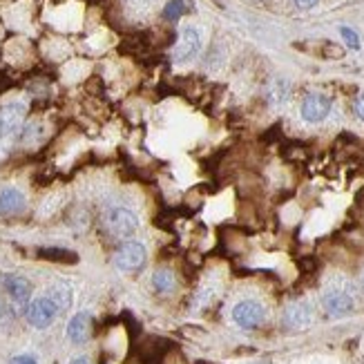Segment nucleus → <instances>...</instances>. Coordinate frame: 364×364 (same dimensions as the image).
Masks as SVG:
<instances>
[{"instance_id": "10", "label": "nucleus", "mask_w": 364, "mask_h": 364, "mask_svg": "<svg viewBox=\"0 0 364 364\" xmlns=\"http://www.w3.org/2000/svg\"><path fill=\"white\" fill-rule=\"evenodd\" d=\"M3 287L16 304H27L31 295V284L23 275H3Z\"/></svg>"}, {"instance_id": "9", "label": "nucleus", "mask_w": 364, "mask_h": 364, "mask_svg": "<svg viewBox=\"0 0 364 364\" xmlns=\"http://www.w3.org/2000/svg\"><path fill=\"white\" fill-rule=\"evenodd\" d=\"M92 336V315L81 311V313H76L74 318L70 320L68 324V338L72 344H83L87 342Z\"/></svg>"}, {"instance_id": "3", "label": "nucleus", "mask_w": 364, "mask_h": 364, "mask_svg": "<svg viewBox=\"0 0 364 364\" xmlns=\"http://www.w3.org/2000/svg\"><path fill=\"white\" fill-rule=\"evenodd\" d=\"M148 262V250L141 242H125L114 252V266L123 273H139Z\"/></svg>"}, {"instance_id": "11", "label": "nucleus", "mask_w": 364, "mask_h": 364, "mask_svg": "<svg viewBox=\"0 0 364 364\" xmlns=\"http://www.w3.org/2000/svg\"><path fill=\"white\" fill-rule=\"evenodd\" d=\"M25 208V197L21 190L5 188L0 190V213L3 215H18Z\"/></svg>"}, {"instance_id": "7", "label": "nucleus", "mask_w": 364, "mask_h": 364, "mask_svg": "<svg viewBox=\"0 0 364 364\" xmlns=\"http://www.w3.org/2000/svg\"><path fill=\"white\" fill-rule=\"evenodd\" d=\"M331 112V99L326 94L320 92H311L302 101V119L309 123H320L328 117Z\"/></svg>"}, {"instance_id": "13", "label": "nucleus", "mask_w": 364, "mask_h": 364, "mask_svg": "<svg viewBox=\"0 0 364 364\" xmlns=\"http://www.w3.org/2000/svg\"><path fill=\"white\" fill-rule=\"evenodd\" d=\"M152 287H154V291H159V293H170L172 289H175V275H172L170 271H166V268H161V271L154 273Z\"/></svg>"}, {"instance_id": "17", "label": "nucleus", "mask_w": 364, "mask_h": 364, "mask_svg": "<svg viewBox=\"0 0 364 364\" xmlns=\"http://www.w3.org/2000/svg\"><path fill=\"white\" fill-rule=\"evenodd\" d=\"M355 114L364 121V92H360V97L355 99Z\"/></svg>"}, {"instance_id": "2", "label": "nucleus", "mask_w": 364, "mask_h": 364, "mask_svg": "<svg viewBox=\"0 0 364 364\" xmlns=\"http://www.w3.org/2000/svg\"><path fill=\"white\" fill-rule=\"evenodd\" d=\"M322 304H324V311L328 315H333V318H344V315H349L355 309V293L351 289V284H346V282L331 284V287L324 291Z\"/></svg>"}, {"instance_id": "18", "label": "nucleus", "mask_w": 364, "mask_h": 364, "mask_svg": "<svg viewBox=\"0 0 364 364\" xmlns=\"http://www.w3.org/2000/svg\"><path fill=\"white\" fill-rule=\"evenodd\" d=\"M318 3H320V0H295V5L299 9H313Z\"/></svg>"}, {"instance_id": "5", "label": "nucleus", "mask_w": 364, "mask_h": 364, "mask_svg": "<svg viewBox=\"0 0 364 364\" xmlns=\"http://www.w3.org/2000/svg\"><path fill=\"white\" fill-rule=\"evenodd\" d=\"M201 50V34H199V29L193 27V25H188L181 29V34H179V41L175 45V50H172V60L179 63V65H183V63H190Z\"/></svg>"}, {"instance_id": "14", "label": "nucleus", "mask_w": 364, "mask_h": 364, "mask_svg": "<svg viewBox=\"0 0 364 364\" xmlns=\"http://www.w3.org/2000/svg\"><path fill=\"white\" fill-rule=\"evenodd\" d=\"M188 11V7H186V0H170V3L166 5V9H164V16L168 21H179L181 16Z\"/></svg>"}, {"instance_id": "15", "label": "nucleus", "mask_w": 364, "mask_h": 364, "mask_svg": "<svg viewBox=\"0 0 364 364\" xmlns=\"http://www.w3.org/2000/svg\"><path fill=\"white\" fill-rule=\"evenodd\" d=\"M340 34H342V38L346 41V45H349L351 50H360V36L355 34L353 29H349V27H340Z\"/></svg>"}, {"instance_id": "1", "label": "nucleus", "mask_w": 364, "mask_h": 364, "mask_svg": "<svg viewBox=\"0 0 364 364\" xmlns=\"http://www.w3.org/2000/svg\"><path fill=\"white\" fill-rule=\"evenodd\" d=\"M103 224L117 240H128L139 228V217L128 205H107L103 213Z\"/></svg>"}, {"instance_id": "6", "label": "nucleus", "mask_w": 364, "mask_h": 364, "mask_svg": "<svg viewBox=\"0 0 364 364\" xmlns=\"http://www.w3.org/2000/svg\"><path fill=\"white\" fill-rule=\"evenodd\" d=\"M266 318V311L259 302H255V299H244V302L235 304L232 309V322L240 326V328H257Z\"/></svg>"}, {"instance_id": "16", "label": "nucleus", "mask_w": 364, "mask_h": 364, "mask_svg": "<svg viewBox=\"0 0 364 364\" xmlns=\"http://www.w3.org/2000/svg\"><path fill=\"white\" fill-rule=\"evenodd\" d=\"M11 364H38L34 355H16L11 360Z\"/></svg>"}, {"instance_id": "8", "label": "nucleus", "mask_w": 364, "mask_h": 364, "mask_svg": "<svg viewBox=\"0 0 364 364\" xmlns=\"http://www.w3.org/2000/svg\"><path fill=\"white\" fill-rule=\"evenodd\" d=\"M311 322H313V311L306 302H293L284 311V324L293 331H302L311 326Z\"/></svg>"}, {"instance_id": "12", "label": "nucleus", "mask_w": 364, "mask_h": 364, "mask_svg": "<svg viewBox=\"0 0 364 364\" xmlns=\"http://www.w3.org/2000/svg\"><path fill=\"white\" fill-rule=\"evenodd\" d=\"M47 295L52 297V302L58 306V311H68L72 306V289L68 284H54Z\"/></svg>"}, {"instance_id": "19", "label": "nucleus", "mask_w": 364, "mask_h": 364, "mask_svg": "<svg viewBox=\"0 0 364 364\" xmlns=\"http://www.w3.org/2000/svg\"><path fill=\"white\" fill-rule=\"evenodd\" d=\"M70 364H92V362H90L87 358H83V355H78V358H74Z\"/></svg>"}, {"instance_id": "4", "label": "nucleus", "mask_w": 364, "mask_h": 364, "mask_svg": "<svg viewBox=\"0 0 364 364\" xmlns=\"http://www.w3.org/2000/svg\"><path fill=\"white\" fill-rule=\"evenodd\" d=\"M58 306L52 302L50 295H43V297H36L31 299V302L27 304V322L34 326V328H47L52 326L54 320L58 318Z\"/></svg>"}]
</instances>
